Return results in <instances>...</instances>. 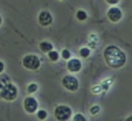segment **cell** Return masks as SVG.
I'll list each match as a JSON object with an SVG mask.
<instances>
[{
    "mask_svg": "<svg viewBox=\"0 0 132 121\" xmlns=\"http://www.w3.org/2000/svg\"><path fill=\"white\" fill-rule=\"evenodd\" d=\"M18 87L12 83H5L0 86V98L5 101H14L18 98Z\"/></svg>",
    "mask_w": 132,
    "mask_h": 121,
    "instance_id": "2",
    "label": "cell"
},
{
    "mask_svg": "<svg viewBox=\"0 0 132 121\" xmlns=\"http://www.w3.org/2000/svg\"><path fill=\"white\" fill-rule=\"evenodd\" d=\"M107 4H110V5H115V4H118L119 0H105Z\"/></svg>",
    "mask_w": 132,
    "mask_h": 121,
    "instance_id": "19",
    "label": "cell"
},
{
    "mask_svg": "<svg viewBox=\"0 0 132 121\" xmlns=\"http://www.w3.org/2000/svg\"><path fill=\"white\" fill-rule=\"evenodd\" d=\"M22 66L27 70H38L39 66H41V60L37 55L34 54H29V55H26L22 58Z\"/></svg>",
    "mask_w": 132,
    "mask_h": 121,
    "instance_id": "3",
    "label": "cell"
},
{
    "mask_svg": "<svg viewBox=\"0 0 132 121\" xmlns=\"http://www.w3.org/2000/svg\"><path fill=\"white\" fill-rule=\"evenodd\" d=\"M103 58L107 65L112 69H121L126 63L125 53L117 46H112V44L105 47V49L103 50Z\"/></svg>",
    "mask_w": 132,
    "mask_h": 121,
    "instance_id": "1",
    "label": "cell"
},
{
    "mask_svg": "<svg viewBox=\"0 0 132 121\" xmlns=\"http://www.w3.org/2000/svg\"><path fill=\"white\" fill-rule=\"evenodd\" d=\"M1 23H2V18H1V15H0V26H1Z\"/></svg>",
    "mask_w": 132,
    "mask_h": 121,
    "instance_id": "22",
    "label": "cell"
},
{
    "mask_svg": "<svg viewBox=\"0 0 132 121\" xmlns=\"http://www.w3.org/2000/svg\"><path fill=\"white\" fill-rule=\"evenodd\" d=\"M72 121H87V118L81 113H77L72 117Z\"/></svg>",
    "mask_w": 132,
    "mask_h": 121,
    "instance_id": "16",
    "label": "cell"
},
{
    "mask_svg": "<svg viewBox=\"0 0 132 121\" xmlns=\"http://www.w3.org/2000/svg\"><path fill=\"white\" fill-rule=\"evenodd\" d=\"M53 115L57 121H68L72 118V108L67 105H59L55 108Z\"/></svg>",
    "mask_w": 132,
    "mask_h": 121,
    "instance_id": "4",
    "label": "cell"
},
{
    "mask_svg": "<svg viewBox=\"0 0 132 121\" xmlns=\"http://www.w3.org/2000/svg\"><path fill=\"white\" fill-rule=\"evenodd\" d=\"M48 57H49V60H50L51 62H57L58 60H59V54H58L57 51L52 50V51H50V53L48 54Z\"/></svg>",
    "mask_w": 132,
    "mask_h": 121,
    "instance_id": "14",
    "label": "cell"
},
{
    "mask_svg": "<svg viewBox=\"0 0 132 121\" xmlns=\"http://www.w3.org/2000/svg\"><path fill=\"white\" fill-rule=\"evenodd\" d=\"M23 108L24 111L28 113V114H34V113H37L38 111V101L36 100V98L29 96L23 100Z\"/></svg>",
    "mask_w": 132,
    "mask_h": 121,
    "instance_id": "6",
    "label": "cell"
},
{
    "mask_svg": "<svg viewBox=\"0 0 132 121\" xmlns=\"http://www.w3.org/2000/svg\"><path fill=\"white\" fill-rule=\"evenodd\" d=\"M36 117H37V119L38 120L44 121L46 118H48V112H46L45 110H38L37 111V113H36Z\"/></svg>",
    "mask_w": 132,
    "mask_h": 121,
    "instance_id": "12",
    "label": "cell"
},
{
    "mask_svg": "<svg viewBox=\"0 0 132 121\" xmlns=\"http://www.w3.org/2000/svg\"><path fill=\"white\" fill-rule=\"evenodd\" d=\"M38 48H39V50H41L42 53L49 54L50 51L53 50V44L51 43V42H49V41H42V42H39Z\"/></svg>",
    "mask_w": 132,
    "mask_h": 121,
    "instance_id": "10",
    "label": "cell"
},
{
    "mask_svg": "<svg viewBox=\"0 0 132 121\" xmlns=\"http://www.w3.org/2000/svg\"><path fill=\"white\" fill-rule=\"evenodd\" d=\"M62 85L70 92H77L79 89V80L73 75H66L62 79Z\"/></svg>",
    "mask_w": 132,
    "mask_h": 121,
    "instance_id": "5",
    "label": "cell"
},
{
    "mask_svg": "<svg viewBox=\"0 0 132 121\" xmlns=\"http://www.w3.org/2000/svg\"><path fill=\"white\" fill-rule=\"evenodd\" d=\"M66 68L71 73H78L80 72V70L82 69V63L78 58H71L70 61H67L66 63Z\"/></svg>",
    "mask_w": 132,
    "mask_h": 121,
    "instance_id": "8",
    "label": "cell"
},
{
    "mask_svg": "<svg viewBox=\"0 0 132 121\" xmlns=\"http://www.w3.org/2000/svg\"><path fill=\"white\" fill-rule=\"evenodd\" d=\"M75 18H77L78 21L82 22V21H86V20H87L88 15H87V13L84 11V9H78L77 13H75Z\"/></svg>",
    "mask_w": 132,
    "mask_h": 121,
    "instance_id": "11",
    "label": "cell"
},
{
    "mask_svg": "<svg viewBox=\"0 0 132 121\" xmlns=\"http://www.w3.org/2000/svg\"><path fill=\"white\" fill-rule=\"evenodd\" d=\"M100 111H101V107L98 105H93L90 108H89V113H90L92 115L98 114V113H100Z\"/></svg>",
    "mask_w": 132,
    "mask_h": 121,
    "instance_id": "17",
    "label": "cell"
},
{
    "mask_svg": "<svg viewBox=\"0 0 132 121\" xmlns=\"http://www.w3.org/2000/svg\"><path fill=\"white\" fill-rule=\"evenodd\" d=\"M125 121H132V115H130V117H128V118H126Z\"/></svg>",
    "mask_w": 132,
    "mask_h": 121,
    "instance_id": "21",
    "label": "cell"
},
{
    "mask_svg": "<svg viewBox=\"0 0 132 121\" xmlns=\"http://www.w3.org/2000/svg\"><path fill=\"white\" fill-rule=\"evenodd\" d=\"M89 55H90V49L89 48H86V47H82L80 49V56L82 58H88Z\"/></svg>",
    "mask_w": 132,
    "mask_h": 121,
    "instance_id": "15",
    "label": "cell"
},
{
    "mask_svg": "<svg viewBox=\"0 0 132 121\" xmlns=\"http://www.w3.org/2000/svg\"><path fill=\"white\" fill-rule=\"evenodd\" d=\"M62 58L64 61H70L71 60V51L67 50V49H64L62 51Z\"/></svg>",
    "mask_w": 132,
    "mask_h": 121,
    "instance_id": "18",
    "label": "cell"
},
{
    "mask_svg": "<svg viewBox=\"0 0 132 121\" xmlns=\"http://www.w3.org/2000/svg\"><path fill=\"white\" fill-rule=\"evenodd\" d=\"M52 15L49 11H42L38 14V23L42 27H48L52 23Z\"/></svg>",
    "mask_w": 132,
    "mask_h": 121,
    "instance_id": "9",
    "label": "cell"
},
{
    "mask_svg": "<svg viewBox=\"0 0 132 121\" xmlns=\"http://www.w3.org/2000/svg\"><path fill=\"white\" fill-rule=\"evenodd\" d=\"M4 70H5V64L2 61H0V75L4 72Z\"/></svg>",
    "mask_w": 132,
    "mask_h": 121,
    "instance_id": "20",
    "label": "cell"
},
{
    "mask_svg": "<svg viewBox=\"0 0 132 121\" xmlns=\"http://www.w3.org/2000/svg\"><path fill=\"white\" fill-rule=\"evenodd\" d=\"M37 90H38V85H37L36 83H30L27 86V92L29 94H32V93H35V92H37Z\"/></svg>",
    "mask_w": 132,
    "mask_h": 121,
    "instance_id": "13",
    "label": "cell"
},
{
    "mask_svg": "<svg viewBox=\"0 0 132 121\" xmlns=\"http://www.w3.org/2000/svg\"><path fill=\"white\" fill-rule=\"evenodd\" d=\"M107 16L110 22L117 23L123 18V12H122V9H119L118 7H110L107 12Z\"/></svg>",
    "mask_w": 132,
    "mask_h": 121,
    "instance_id": "7",
    "label": "cell"
}]
</instances>
